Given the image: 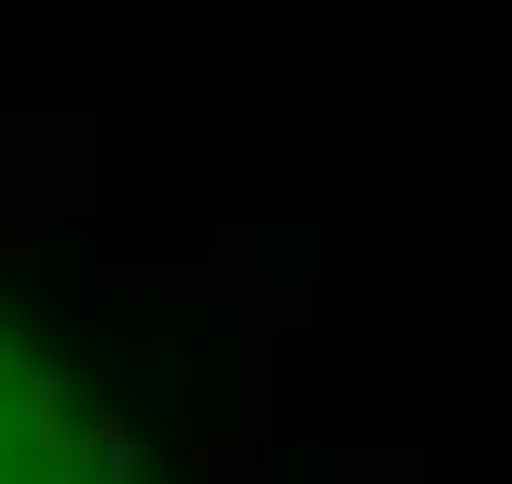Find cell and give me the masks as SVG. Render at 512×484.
I'll return each mask as SVG.
<instances>
[{
  "instance_id": "6da1fadb",
  "label": "cell",
  "mask_w": 512,
  "mask_h": 484,
  "mask_svg": "<svg viewBox=\"0 0 512 484\" xmlns=\"http://www.w3.org/2000/svg\"><path fill=\"white\" fill-rule=\"evenodd\" d=\"M0 484H167L139 402L70 360V332L0 291Z\"/></svg>"
}]
</instances>
